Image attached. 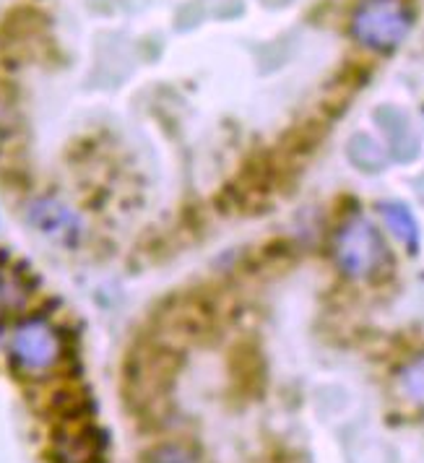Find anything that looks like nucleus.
<instances>
[{"label": "nucleus", "mask_w": 424, "mask_h": 463, "mask_svg": "<svg viewBox=\"0 0 424 463\" xmlns=\"http://www.w3.org/2000/svg\"><path fill=\"white\" fill-rule=\"evenodd\" d=\"M11 364L26 378H44L61 367L65 359L63 328L44 313H26L16 317L5 336Z\"/></svg>", "instance_id": "1"}, {"label": "nucleus", "mask_w": 424, "mask_h": 463, "mask_svg": "<svg viewBox=\"0 0 424 463\" xmlns=\"http://www.w3.org/2000/svg\"><path fill=\"white\" fill-rule=\"evenodd\" d=\"M334 258L349 279H372L388 263V250L372 222L352 216L334 237Z\"/></svg>", "instance_id": "2"}, {"label": "nucleus", "mask_w": 424, "mask_h": 463, "mask_svg": "<svg viewBox=\"0 0 424 463\" xmlns=\"http://www.w3.org/2000/svg\"><path fill=\"white\" fill-rule=\"evenodd\" d=\"M409 29L411 14L403 0H362L352 14V37L378 52L396 50Z\"/></svg>", "instance_id": "3"}, {"label": "nucleus", "mask_w": 424, "mask_h": 463, "mask_svg": "<svg viewBox=\"0 0 424 463\" xmlns=\"http://www.w3.org/2000/svg\"><path fill=\"white\" fill-rule=\"evenodd\" d=\"M24 219L42 240L63 248V250H73L84 242V216L58 195L42 193V195L29 198V203L24 209Z\"/></svg>", "instance_id": "4"}, {"label": "nucleus", "mask_w": 424, "mask_h": 463, "mask_svg": "<svg viewBox=\"0 0 424 463\" xmlns=\"http://www.w3.org/2000/svg\"><path fill=\"white\" fill-rule=\"evenodd\" d=\"M34 297V281L16 263H0V316H19Z\"/></svg>", "instance_id": "5"}, {"label": "nucleus", "mask_w": 424, "mask_h": 463, "mask_svg": "<svg viewBox=\"0 0 424 463\" xmlns=\"http://www.w3.org/2000/svg\"><path fill=\"white\" fill-rule=\"evenodd\" d=\"M378 209H381L382 222L391 230V234L401 245H406L409 250H417L419 248V224L411 216V211L406 209L403 203H396V201H382Z\"/></svg>", "instance_id": "6"}, {"label": "nucleus", "mask_w": 424, "mask_h": 463, "mask_svg": "<svg viewBox=\"0 0 424 463\" xmlns=\"http://www.w3.org/2000/svg\"><path fill=\"white\" fill-rule=\"evenodd\" d=\"M55 463H99V448L91 438V432L76 430L58 438Z\"/></svg>", "instance_id": "7"}, {"label": "nucleus", "mask_w": 424, "mask_h": 463, "mask_svg": "<svg viewBox=\"0 0 424 463\" xmlns=\"http://www.w3.org/2000/svg\"><path fill=\"white\" fill-rule=\"evenodd\" d=\"M396 388L406 403L424 409V354L403 364L396 375Z\"/></svg>", "instance_id": "8"}, {"label": "nucleus", "mask_w": 424, "mask_h": 463, "mask_svg": "<svg viewBox=\"0 0 424 463\" xmlns=\"http://www.w3.org/2000/svg\"><path fill=\"white\" fill-rule=\"evenodd\" d=\"M146 463H201V458H198V453L193 450L191 445L165 442V445H156L151 450Z\"/></svg>", "instance_id": "9"}]
</instances>
